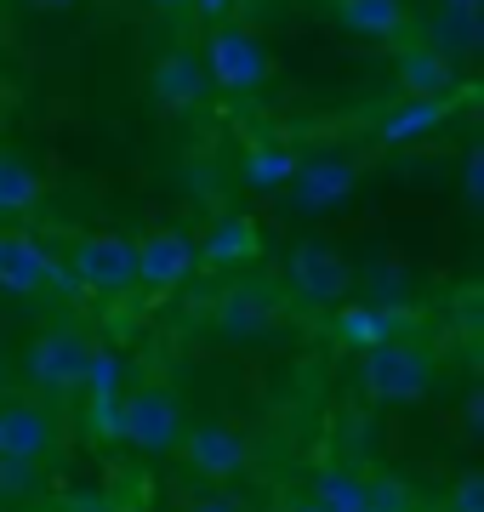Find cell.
I'll list each match as a JSON object with an SVG mask.
<instances>
[{
    "label": "cell",
    "instance_id": "ba28073f",
    "mask_svg": "<svg viewBox=\"0 0 484 512\" xmlns=\"http://www.w3.org/2000/svg\"><path fill=\"white\" fill-rule=\"evenodd\" d=\"M92 336L75 325H52L40 330L35 342H29V359H23V370H29V382H35V393H75L80 382H86V359H92Z\"/></svg>",
    "mask_w": 484,
    "mask_h": 512
},
{
    "label": "cell",
    "instance_id": "8992f818",
    "mask_svg": "<svg viewBox=\"0 0 484 512\" xmlns=\"http://www.w3.org/2000/svg\"><path fill=\"white\" fill-rule=\"evenodd\" d=\"M171 456H183L188 473L205 478L211 490H223V484H234V478L251 473L257 444H251V433H240L234 421H188Z\"/></svg>",
    "mask_w": 484,
    "mask_h": 512
},
{
    "label": "cell",
    "instance_id": "484cf974",
    "mask_svg": "<svg viewBox=\"0 0 484 512\" xmlns=\"http://www.w3.org/2000/svg\"><path fill=\"white\" fill-rule=\"evenodd\" d=\"M154 18H177V12H188V0H143Z\"/></svg>",
    "mask_w": 484,
    "mask_h": 512
},
{
    "label": "cell",
    "instance_id": "e0dca14e",
    "mask_svg": "<svg viewBox=\"0 0 484 512\" xmlns=\"http://www.w3.org/2000/svg\"><path fill=\"white\" fill-rule=\"evenodd\" d=\"M388 336H399V313L376 308V302H354V296L331 308V342L336 348L365 353V348H376V342H388Z\"/></svg>",
    "mask_w": 484,
    "mask_h": 512
},
{
    "label": "cell",
    "instance_id": "8fae6325",
    "mask_svg": "<svg viewBox=\"0 0 484 512\" xmlns=\"http://www.w3.org/2000/svg\"><path fill=\"white\" fill-rule=\"evenodd\" d=\"M143 92H149V103L166 114V120H183V114H194L205 97H211V80H205L200 46H171V52H160V57L149 63Z\"/></svg>",
    "mask_w": 484,
    "mask_h": 512
},
{
    "label": "cell",
    "instance_id": "cb8c5ba5",
    "mask_svg": "<svg viewBox=\"0 0 484 512\" xmlns=\"http://www.w3.org/2000/svg\"><path fill=\"white\" fill-rule=\"evenodd\" d=\"M23 12H35V18H63V12H80L86 0H18Z\"/></svg>",
    "mask_w": 484,
    "mask_h": 512
},
{
    "label": "cell",
    "instance_id": "52a82bcc",
    "mask_svg": "<svg viewBox=\"0 0 484 512\" xmlns=\"http://www.w3.org/2000/svg\"><path fill=\"white\" fill-rule=\"evenodd\" d=\"M69 285L92 296H131L137 291V245H131V234H114V228L80 234L75 251H69Z\"/></svg>",
    "mask_w": 484,
    "mask_h": 512
},
{
    "label": "cell",
    "instance_id": "83f0119b",
    "mask_svg": "<svg viewBox=\"0 0 484 512\" xmlns=\"http://www.w3.org/2000/svg\"><path fill=\"white\" fill-rule=\"evenodd\" d=\"M0 387H6V353H0Z\"/></svg>",
    "mask_w": 484,
    "mask_h": 512
},
{
    "label": "cell",
    "instance_id": "7c38bea8",
    "mask_svg": "<svg viewBox=\"0 0 484 512\" xmlns=\"http://www.w3.org/2000/svg\"><path fill=\"white\" fill-rule=\"evenodd\" d=\"M52 285H69V268L29 228H0V291L6 296H46Z\"/></svg>",
    "mask_w": 484,
    "mask_h": 512
},
{
    "label": "cell",
    "instance_id": "44dd1931",
    "mask_svg": "<svg viewBox=\"0 0 484 512\" xmlns=\"http://www.w3.org/2000/svg\"><path fill=\"white\" fill-rule=\"evenodd\" d=\"M291 177H297V154H291V148H251V154H245V188L280 194Z\"/></svg>",
    "mask_w": 484,
    "mask_h": 512
},
{
    "label": "cell",
    "instance_id": "2e32d148",
    "mask_svg": "<svg viewBox=\"0 0 484 512\" xmlns=\"http://www.w3.org/2000/svg\"><path fill=\"white\" fill-rule=\"evenodd\" d=\"M291 200L302 205V211H331V205H342L348 194H354L359 183V165L342 160V154H325V160H302L297 177H291Z\"/></svg>",
    "mask_w": 484,
    "mask_h": 512
},
{
    "label": "cell",
    "instance_id": "9c48e42d",
    "mask_svg": "<svg viewBox=\"0 0 484 512\" xmlns=\"http://www.w3.org/2000/svg\"><path fill=\"white\" fill-rule=\"evenodd\" d=\"M131 245H137V291L171 296L200 274L194 234H183V228H149V234H131Z\"/></svg>",
    "mask_w": 484,
    "mask_h": 512
},
{
    "label": "cell",
    "instance_id": "30bf717a",
    "mask_svg": "<svg viewBox=\"0 0 484 512\" xmlns=\"http://www.w3.org/2000/svg\"><path fill=\"white\" fill-rule=\"evenodd\" d=\"M57 450V416L46 399L6 393L0 399V461L12 467H40Z\"/></svg>",
    "mask_w": 484,
    "mask_h": 512
},
{
    "label": "cell",
    "instance_id": "5bb4252c",
    "mask_svg": "<svg viewBox=\"0 0 484 512\" xmlns=\"http://www.w3.org/2000/svg\"><path fill=\"white\" fill-rule=\"evenodd\" d=\"M325 6H331L336 29H348L359 40H382V46H393V40H405L416 29L410 0H325Z\"/></svg>",
    "mask_w": 484,
    "mask_h": 512
},
{
    "label": "cell",
    "instance_id": "ffe728a7",
    "mask_svg": "<svg viewBox=\"0 0 484 512\" xmlns=\"http://www.w3.org/2000/svg\"><path fill=\"white\" fill-rule=\"evenodd\" d=\"M308 495H314L325 512H365L371 507V495H376V484L365 473H354V467H325Z\"/></svg>",
    "mask_w": 484,
    "mask_h": 512
},
{
    "label": "cell",
    "instance_id": "9a60e30c",
    "mask_svg": "<svg viewBox=\"0 0 484 512\" xmlns=\"http://www.w3.org/2000/svg\"><path fill=\"white\" fill-rule=\"evenodd\" d=\"M456 103H433V97H393V109L376 114V143L382 148H410V143H428L433 131L450 120Z\"/></svg>",
    "mask_w": 484,
    "mask_h": 512
},
{
    "label": "cell",
    "instance_id": "4316f807",
    "mask_svg": "<svg viewBox=\"0 0 484 512\" xmlns=\"http://www.w3.org/2000/svg\"><path fill=\"white\" fill-rule=\"evenodd\" d=\"M285 512H325V507H319L314 495H297V501H291V507H285Z\"/></svg>",
    "mask_w": 484,
    "mask_h": 512
},
{
    "label": "cell",
    "instance_id": "7a4b0ae2",
    "mask_svg": "<svg viewBox=\"0 0 484 512\" xmlns=\"http://www.w3.org/2000/svg\"><path fill=\"white\" fill-rule=\"evenodd\" d=\"M433 348L416 342V336H388L376 348L359 353V393L382 410H405V404H422L433 393Z\"/></svg>",
    "mask_w": 484,
    "mask_h": 512
},
{
    "label": "cell",
    "instance_id": "603a6c76",
    "mask_svg": "<svg viewBox=\"0 0 484 512\" xmlns=\"http://www.w3.org/2000/svg\"><path fill=\"white\" fill-rule=\"evenodd\" d=\"M456 512H484V478L479 473H462V484H456Z\"/></svg>",
    "mask_w": 484,
    "mask_h": 512
},
{
    "label": "cell",
    "instance_id": "ac0fdd59",
    "mask_svg": "<svg viewBox=\"0 0 484 512\" xmlns=\"http://www.w3.org/2000/svg\"><path fill=\"white\" fill-rule=\"evenodd\" d=\"M194 251H200V262H211V268H245V262L262 256V234H257L251 217L228 211V217H217V228H211L205 245H194Z\"/></svg>",
    "mask_w": 484,
    "mask_h": 512
},
{
    "label": "cell",
    "instance_id": "4fadbf2b",
    "mask_svg": "<svg viewBox=\"0 0 484 512\" xmlns=\"http://www.w3.org/2000/svg\"><path fill=\"white\" fill-rule=\"evenodd\" d=\"M393 80H399V97H433V103H456L462 97V69L445 46L433 40H405L393 52Z\"/></svg>",
    "mask_w": 484,
    "mask_h": 512
},
{
    "label": "cell",
    "instance_id": "6da1fadb",
    "mask_svg": "<svg viewBox=\"0 0 484 512\" xmlns=\"http://www.w3.org/2000/svg\"><path fill=\"white\" fill-rule=\"evenodd\" d=\"M200 63H205L211 92H223V97H257V92H268V86H274V69H280L268 35H262L257 23H240V18L205 23Z\"/></svg>",
    "mask_w": 484,
    "mask_h": 512
},
{
    "label": "cell",
    "instance_id": "3957f363",
    "mask_svg": "<svg viewBox=\"0 0 484 512\" xmlns=\"http://www.w3.org/2000/svg\"><path fill=\"white\" fill-rule=\"evenodd\" d=\"M183 427H188V404L166 382H143L109 404V433L126 439L131 450H143V456H171Z\"/></svg>",
    "mask_w": 484,
    "mask_h": 512
},
{
    "label": "cell",
    "instance_id": "d6986e66",
    "mask_svg": "<svg viewBox=\"0 0 484 512\" xmlns=\"http://www.w3.org/2000/svg\"><path fill=\"white\" fill-rule=\"evenodd\" d=\"M46 205V177L18 148H0V217H29Z\"/></svg>",
    "mask_w": 484,
    "mask_h": 512
},
{
    "label": "cell",
    "instance_id": "d4e9b609",
    "mask_svg": "<svg viewBox=\"0 0 484 512\" xmlns=\"http://www.w3.org/2000/svg\"><path fill=\"white\" fill-rule=\"evenodd\" d=\"M188 12H200V23H223L234 18V0H188Z\"/></svg>",
    "mask_w": 484,
    "mask_h": 512
},
{
    "label": "cell",
    "instance_id": "277c9868",
    "mask_svg": "<svg viewBox=\"0 0 484 512\" xmlns=\"http://www.w3.org/2000/svg\"><path fill=\"white\" fill-rule=\"evenodd\" d=\"M285 330V302L274 285L262 279H234L217 291L211 302V336H223L234 348H257V342H274Z\"/></svg>",
    "mask_w": 484,
    "mask_h": 512
},
{
    "label": "cell",
    "instance_id": "5b68a950",
    "mask_svg": "<svg viewBox=\"0 0 484 512\" xmlns=\"http://www.w3.org/2000/svg\"><path fill=\"white\" fill-rule=\"evenodd\" d=\"M359 285L354 262L336 251L331 239H297L291 251H285V291L297 296L302 308H319L331 313L336 302H348Z\"/></svg>",
    "mask_w": 484,
    "mask_h": 512
},
{
    "label": "cell",
    "instance_id": "7402d4cb",
    "mask_svg": "<svg viewBox=\"0 0 484 512\" xmlns=\"http://www.w3.org/2000/svg\"><path fill=\"white\" fill-rule=\"evenodd\" d=\"M177 512H240V507H234V495H223V490H200V495H188Z\"/></svg>",
    "mask_w": 484,
    "mask_h": 512
}]
</instances>
